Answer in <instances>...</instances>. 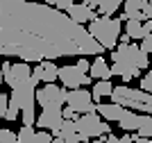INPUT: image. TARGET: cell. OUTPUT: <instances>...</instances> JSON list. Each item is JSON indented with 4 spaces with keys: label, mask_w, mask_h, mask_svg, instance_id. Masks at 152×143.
Segmentation results:
<instances>
[{
    "label": "cell",
    "mask_w": 152,
    "mask_h": 143,
    "mask_svg": "<svg viewBox=\"0 0 152 143\" xmlns=\"http://www.w3.org/2000/svg\"><path fill=\"white\" fill-rule=\"evenodd\" d=\"M111 75H132V77H139L141 70L148 68L150 66V57H148V52H143L141 50V45L136 43H118L114 50H111Z\"/></svg>",
    "instance_id": "6da1fadb"
},
{
    "label": "cell",
    "mask_w": 152,
    "mask_h": 143,
    "mask_svg": "<svg viewBox=\"0 0 152 143\" xmlns=\"http://www.w3.org/2000/svg\"><path fill=\"white\" fill-rule=\"evenodd\" d=\"M111 102L125 107V109H132V111H143L148 116H152V93H145L141 89H129L127 84L114 87Z\"/></svg>",
    "instance_id": "7a4b0ae2"
},
{
    "label": "cell",
    "mask_w": 152,
    "mask_h": 143,
    "mask_svg": "<svg viewBox=\"0 0 152 143\" xmlns=\"http://www.w3.org/2000/svg\"><path fill=\"white\" fill-rule=\"evenodd\" d=\"M89 34L102 45L104 50H114L118 45V37H121V18L114 16H98L89 23Z\"/></svg>",
    "instance_id": "3957f363"
},
{
    "label": "cell",
    "mask_w": 152,
    "mask_h": 143,
    "mask_svg": "<svg viewBox=\"0 0 152 143\" xmlns=\"http://www.w3.org/2000/svg\"><path fill=\"white\" fill-rule=\"evenodd\" d=\"M75 132L80 134L82 143H89L91 139H100L104 134H111V125H107V120H102L95 111L80 114L75 118Z\"/></svg>",
    "instance_id": "277c9868"
},
{
    "label": "cell",
    "mask_w": 152,
    "mask_h": 143,
    "mask_svg": "<svg viewBox=\"0 0 152 143\" xmlns=\"http://www.w3.org/2000/svg\"><path fill=\"white\" fill-rule=\"evenodd\" d=\"M37 84L39 82H34L30 77L27 82H23V84H18V87L12 89L5 120H16V116H18L20 109H25L27 105H34V100H37V91H34V89H37Z\"/></svg>",
    "instance_id": "5b68a950"
},
{
    "label": "cell",
    "mask_w": 152,
    "mask_h": 143,
    "mask_svg": "<svg viewBox=\"0 0 152 143\" xmlns=\"http://www.w3.org/2000/svg\"><path fill=\"white\" fill-rule=\"evenodd\" d=\"M66 89L64 87H57L55 82L52 84H45L43 89L37 91V105L43 107V109H61L66 105Z\"/></svg>",
    "instance_id": "8992f818"
},
{
    "label": "cell",
    "mask_w": 152,
    "mask_h": 143,
    "mask_svg": "<svg viewBox=\"0 0 152 143\" xmlns=\"http://www.w3.org/2000/svg\"><path fill=\"white\" fill-rule=\"evenodd\" d=\"M0 70H2V77H5L7 87H12V89L23 84V82H27L32 77V68H30V64H25V62H18V64L2 62Z\"/></svg>",
    "instance_id": "52a82bcc"
},
{
    "label": "cell",
    "mask_w": 152,
    "mask_h": 143,
    "mask_svg": "<svg viewBox=\"0 0 152 143\" xmlns=\"http://www.w3.org/2000/svg\"><path fill=\"white\" fill-rule=\"evenodd\" d=\"M66 105L75 114H91L95 111V102L89 89H70L66 93Z\"/></svg>",
    "instance_id": "ba28073f"
},
{
    "label": "cell",
    "mask_w": 152,
    "mask_h": 143,
    "mask_svg": "<svg viewBox=\"0 0 152 143\" xmlns=\"http://www.w3.org/2000/svg\"><path fill=\"white\" fill-rule=\"evenodd\" d=\"M57 80L61 82L64 89H82L91 84V75L82 73L77 66H61L57 73Z\"/></svg>",
    "instance_id": "9c48e42d"
},
{
    "label": "cell",
    "mask_w": 152,
    "mask_h": 143,
    "mask_svg": "<svg viewBox=\"0 0 152 143\" xmlns=\"http://www.w3.org/2000/svg\"><path fill=\"white\" fill-rule=\"evenodd\" d=\"M61 109H43V111L37 116V125L43 127V130H52V136H57L59 127H61Z\"/></svg>",
    "instance_id": "30bf717a"
},
{
    "label": "cell",
    "mask_w": 152,
    "mask_h": 143,
    "mask_svg": "<svg viewBox=\"0 0 152 143\" xmlns=\"http://www.w3.org/2000/svg\"><path fill=\"white\" fill-rule=\"evenodd\" d=\"M66 16H68L73 23L77 25H84V23H91L93 18H98V12L95 9H91L89 5H84V2H80V5H70L68 9H66Z\"/></svg>",
    "instance_id": "8fae6325"
},
{
    "label": "cell",
    "mask_w": 152,
    "mask_h": 143,
    "mask_svg": "<svg viewBox=\"0 0 152 143\" xmlns=\"http://www.w3.org/2000/svg\"><path fill=\"white\" fill-rule=\"evenodd\" d=\"M57 73H59V68L55 66V62L43 59L41 64H37V66L32 68V80H34V82H45V84H52V82L57 80Z\"/></svg>",
    "instance_id": "7c38bea8"
},
{
    "label": "cell",
    "mask_w": 152,
    "mask_h": 143,
    "mask_svg": "<svg viewBox=\"0 0 152 143\" xmlns=\"http://www.w3.org/2000/svg\"><path fill=\"white\" fill-rule=\"evenodd\" d=\"M145 0H125L123 2V16H118L121 21H141L145 23V14H143Z\"/></svg>",
    "instance_id": "4fadbf2b"
},
{
    "label": "cell",
    "mask_w": 152,
    "mask_h": 143,
    "mask_svg": "<svg viewBox=\"0 0 152 143\" xmlns=\"http://www.w3.org/2000/svg\"><path fill=\"white\" fill-rule=\"evenodd\" d=\"M95 114L100 116L102 120H107V123H118L123 118V114H125V107L116 105V102H98L95 105Z\"/></svg>",
    "instance_id": "5bb4252c"
},
{
    "label": "cell",
    "mask_w": 152,
    "mask_h": 143,
    "mask_svg": "<svg viewBox=\"0 0 152 143\" xmlns=\"http://www.w3.org/2000/svg\"><path fill=\"white\" fill-rule=\"evenodd\" d=\"M18 143H52L48 132H34V125H23L18 130Z\"/></svg>",
    "instance_id": "9a60e30c"
},
{
    "label": "cell",
    "mask_w": 152,
    "mask_h": 143,
    "mask_svg": "<svg viewBox=\"0 0 152 143\" xmlns=\"http://www.w3.org/2000/svg\"><path fill=\"white\" fill-rule=\"evenodd\" d=\"M125 0H84V5L98 12V16H114Z\"/></svg>",
    "instance_id": "2e32d148"
},
{
    "label": "cell",
    "mask_w": 152,
    "mask_h": 143,
    "mask_svg": "<svg viewBox=\"0 0 152 143\" xmlns=\"http://www.w3.org/2000/svg\"><path fill=\"white\" fill-rule=\"evenodd\" d=\"M89 75H91V80H109V77H111V68L107 66V59H104L102 55H98L93 59Z\"/></svg>",
    "instance_id": "e0dca14e"
},
{
    "label": "cell",
    "mask_w": 152,
    "mask_h": 143,
    "mask_svg": "<svg viewBox=\"0 0 152 143\" xmlns=\"http://www.w3.org/2000/svg\"><path fill=\"white\" fill-rule=\"evenodd\" d=\"M141 118H143V114H136L132 111V109H125V114H123V118L118 120V125L123 127V132H136L141 125Z\"/></svg>",
    "instance_id": "ac0fdd59"
},
{
    "label": "cell",
    "mask_w": 152,
    "mask_h": 143,
    "mask_svg": "<svg viewBox=\"0 0 152 143\" xmlns=\"http://www.w3.org/2000/svg\"><path fill=\"white\" fill-rule=\"evenodd\" d=\"M111 91H114V84L109 80H98L93 84V91H91V95H93V102H98V100L107 98V95H111Z\"/></svg>",
    "instance_id": "d6986e66"
},
{
    "label": "cell",
    "mask_w": 152,
    "mask_h": 143,
    "mask_svg": "<svg viewBox=\"0 0 152 143\" xmlns=\"http://www.w3.org/2000/svg\"><path fill=\"white\" fill-rule=\"evenodd\" d=\"M125 32L129 34V39H139V41H143V23H141V21H127Z\"/></svg>",
    "instance_id": "ffe728a7"
},
{
    "label": "cell",
    "mask_w": 152,
    "mask_h": 143,
    "mask_svg": "<svg viewBox=\"0 0 152 143\" xmlns=\"http://www.w3.org/2000/svg\"><path fill=\"white\" fill-rule=\"evenodd\" d=\"M20 120H23V125H34L37 123V107L27 105L25 109H20Z\"/></svg>",
    "instance_id": "44dd1931"
},
{
    "label": "cell",
    "mask_w": 152,
    "mask_h": 143,
    "mask_svg": "<svg viewBox=\"0 0 152 143\" xmlns=\"http://www.w3.org/2000/svg\"><path fill=\"white\" fill-rule=\"evenodd\" d=\"M98 143H132V136H114V134H104L98 139Z\"/></svg>",
    "instance_id": "7402d4cb"
},
{
    "label": "cell",
    "mask_w": 152,
    "mask_h": 143,
    "mask_svg": "<svg viewBox=\"0 0 152 143\" xmlns=\"http://www.w3.org/2000/svg\"><path fill=\"white\" fill-rule=\"evenodd\" d=\"M68 134H75V120H61V127H59L57 136H68Z\"/></svg>",
    "instance_id": "603a6c76"
},
{
    "label": "cell",
    "mask_w": 152,
    "mask_h": 143,
    "mask_svg": "<svg viewBox=\"0 0 152 143\" xmlns=\"http://www.w3.org/2000/svg\"><path fill=\"white\" fill-rule=\"evenodd\" d=\"M45 5L55 7V9H59V12H66L70 5H75V0H45Z\"/></svg>",
    "instance_id": "cb8c5ba5"
},
{
    "label": "cell",
    "mask_w": 152,
    "mask_h": 143,
    "mask_svg": "<svg viewBox=\"0 0 152 143\" xmlns=\"http://www.w3.org/2000/svg\"><path fill=\"white\" fill-rule=\"evenodd\" d=\"M0 143H18V136L7 127H0Z\"/></svg>",
    "instance_id": "d4e9b609"
},
{
    "label": "cell",
    "mask_w": 152,
    "mask_h": 143,
    "mask_svg": "<svg viewBox=\"0 0 152 143\" xmlns=\"http://www.w3.org/2000/svg\"><path fill=\"white\" fill-rule=\"evenodd\" d=\"M141 91H145V93H152V70H148L143 77H141Z\"/></svg>",
    "instance_id": "484cf974"
},
{
    "label": "cell",
    "mask_w": 152,
    "mask_h": 143,
    "mask_svg": "<svg viewBox=\"0 0 152 143\" xmlns=\"http://www.w3.org/2000/svg\"><path fill=\"white\" fill-rule=\"evenodd\" d=\"M7 107H9V95L0 93V118L7 116Z\"/></svg>",
    "instance_id": "4316f807"
},
{
    "label": "cell",
    "mask_w": 152,
    "mask_h": 143,
    "mask_svg": "<svg viewBox=\"0 0 152 143\" xmlns=\"http://www.w3.org/2000/svg\"><path fill=\"white\" fill-rule=\"evenodd\" d=\"M75 66L82 70V73H86V75H89V70H91V64H89V59H86V57H80Z\"/></svg>",
    "instance_id": "83f0119b"
},
{
    "label": "cell",
    "mask_w": 152,
    "mask_h": 143,
    "mask_svg": "<svg viewBox=\"0 0 152 143\" xmlns=\"http://www.w3.org/2000/svg\"><path fill=\"white\" fill-rule=\"evenodd\" d=\"M141 50L148 52V55H152V34H148V37L141 41Z\"/></svg>",
    "instance_id": "f1b7e54d"
},
{
    "label": "cell",
    "mask_w": 152,
    "mask_h": 143,
    "mask_svg": "<svg viewBox=\"0 0 152 143\" xmlns=\"http://www.w3.org/2000/svg\"><path fill=\"white\" fill-rule=\"evenodd\" d=\"M61 116H64L66 120H75L77 116H80V114H75L73 109H70V107H66V109H61Z\"/></svg>",
    "instance_id": "f546056e"
},
{
    "label": "cell",
    "mask_w": 152,
    "mask_h": 143,
    "mask_svg": "<svg viewBox=\"0 0 152 143\" xmlns=\"http://www.w3.org/2000/svg\"><path fill=\"white\" fill-rule=\"evenodd\" d=\"M64 139V143H82V139H80V134H68V136H61Z\"/></svg>",
    "instance_id": "4dcf8cb0"
},
{
    "label": "cell",
    "mask_w": 152,
    "mask_h": 143,
    "mask_svg": "<svg viewBox=\"0 0 152 143\" xmlns=\"http://www.w3.org/2000/svg\"><path fill=\"white\" fill-rule=\"evenodd\" d=\"M132 143H152V139H143V136H139L136 132L132 134Z\"/></svg>",
    "instance_id": "1f68e13d"
},
{
    "label": "cell",
    "mask_w": 152,
    "mask_h": 143,
    "mask_svg": "<svg viewBox=\"0 0 152 143\" xmlns=\"http://www.w3.org/2000/svg\"><path fill=\"white\" fill-rule=\"evenodd\" d=\"M148 34H152V21H145V23H143V39H145Z\"/></svg>",
    "instance_id": "d6a6232c"
},
{
    "label": "cell",
    "mask_w": 152,
    "mask_h": 143,
    "mask_svg": "<svg viewBox=\"0 0 152 143\" xmlns=\"http://www.w3.org/2000/svg\"><path fill=\"white\" fill-rule=\"evenodd\" d=\"M118 43H123V45H127V43H132V39H129V34H121V37H118Z\"/></svg>",
    "instance_id": "836d02e7"
},
{
    "label": "cell",
    "mask_w": 152,
    "mask_h": 143,
    "mask_svg": "<svg viewBox=\"0 0 152 143\" xmlns=\"http://www.w3.org/2000/svg\"><path fill=\"white\" fill-rule=\"evenodd\" d=\"M2 82H5V77H2V70H0V84H2Z\"/></svg>",
    "instance_id": "e575fe53"
},
{
    "label": "cell",
    "mask_w": 152,
    "mask_h": 143,
    "mask_svg": "<svg viewBox=\"0 0 152 143\" xmlns=\"http://www.w3.org/2000/svg\"><path fill=\"white\" fill-rule=\"evenodd\" d=\"M32 2H45V0H32Z\"/></svg>",
    "instance_id": "d590c367"
},
{
    "label": "cell",
    "mask_w": 152,
    "mask_h": 143,
    "mask_svg": "<svg viewBox=\"0 0 152 143\" xmlns=\"http://www.w3.org/2000/svg\"><path fill=\"white\" fill-rule=\"evenodd\" d=\"M150 66H152V57H150Z\"/></svg>",
    "instance_id": "8d00e7d4"
}]
</instances>
